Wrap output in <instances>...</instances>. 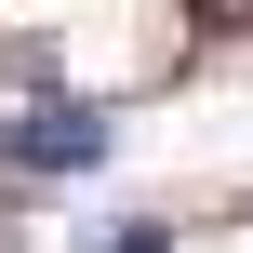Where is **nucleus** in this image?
I'll return each mask as SVG.
<instances>
[{
    "mask_svg": "<svg viewBox=\"0 0 253 253\" xmlns=\"http://www.w3.org/2000/svg\"><path fill=\"white\" fill-rule=\"evenodd\" d=\"M0 93H13V107L53 93V40H0Z\"/></svg>",
    "mask_w": 253,
    "mask_h": 253,
    "instance_id": "obj_2",
    "label": "nucleus"
},
{
    "mask_svg": "<svg viewBox=\"0 0 253 253\" xmlns=\"http://www.w3.org/2000/svg\"><path fill=\"white\" fill-rule=\"evenodd\" d=\"M107 107H67V93H27V120L0 133V173L13 187H53V173H107Z\"/></svg>",
    "mask_w": 253,
    "mask_h": 253,
    "instance_id": "obj_1",
    "label": "nucleus"
},
{
    "mask_svg": "<svg viewBox=\"0 0 253 253\" xmlns=\"http://www.w3.org/2000/svg\"><path fill=\"white\" fill-rule=\"evenodd\" d=\"M93 253H173V227L160 213H120V227H93Z\"/></svg>",
    "mask_w": 253,
    "mask_h": 253,
    "instance_id": "obj_3",
    "label": "nucleus"
}]
</instances>
